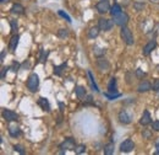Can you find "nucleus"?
<instances>
[{
	"label": "nucleus",
	"instance_id": "c756f323",
	"mask_svg": "<svg viewBox=\"0 0 159 155\" xmlns=\"http://www.w3.org/2000/svg\"><path fill=\"white\" fill-rule=\"evenodd\" d=\"M105 97H108L109 100H114V99H118L120 97V94H114V95H109V94H104Z\"/></svg>",
	"mask_w": 159,
	"mask_h": 155
},
{
	"label": "nucleus",
	"instance_id": "58836bf2",
	"mask_svg": "<svg viewBox=\"0 0 159 155\" xmlns=\"http://www.w3.org/2000/svg\"><path fill=\"white\" fill-rule=\"evenodd\" d=\"M1 2H5V0H1Z\"/></svg>",
	"mask_w": 159,
	"mask_h": 155
},
{
	"label": "nucleus",
	"instance_id": "5701e85b",
	"mask_svg": "<svg viewBox=\"0 0 159 155\" xmlns=\"http://www.w3.org/2000/svg\"><path fill=\"white\" fill-rule=\"evenodd\" d=\"M75 152H76V154H82V153H84V152H86V145H84V144L77 145V147L75 148Z\"/></svg>",
	"mask_w": 159,
	"mask_h": 155
},
{
	"label": "nucleus",
	"instance_id": "9d476101",
	"mask_svg": "<svg viewBox=\"0 0 159 155\" xmlns=\"http://www.w3.org/2000/svg\"><path fill=\"white\" fill-rule=\"evenodd\" d=\"M151 88H152V85H151V83H149L148 80H142V81L138 84L137 90H138V92H147V91L151 90Z\"/></svg>",
	"mask_w": 159,
	"mask_h": 155
},
{
	"label": "nucleus",
	"instance_id": "4468645a",
	"mask_svg": "<svg viewBox=\"0 0 159 155\" xmlns=\"http://www.w3.org/2000/svg\"><path fill=\"white\" fill-rule=\"evenodd\" d=\"M38 105L42 107L43 111H47V112L50 111V104H49V101H48L45 97H41V99L38 100Z\"/></svg>",
	"mask_w": 159,
	"mask_h": 155
},
{
	"label": "nucleus",
	"instance_id": "473e14b6",
	"mask_svg": "<svg viewBox=\"0 0 159 155\" xmlns=\"http://www.w3.org/2000/svg\"><path fill=\"white\" fill-rule=\"evenodd\" d=\"M152 127H153V129H154V131L159 132V121H156V122H153Z\"/></svg>",
	"mask_w": 159,
	"mask_h": 155
},
{
	"label": "nucleus",
	"instance_id": "f3484780",
	"mask_svg": "<svg viewBox=\"0 0 159 155\" xmlns=\"http://www.w3.org/2000/svg\"><path fill=\"white\" fill-rule=\"evenodd\" d=\"M88 78H89V81H91V85H92V88H93V90L95 91V92H99V89H98V86H97V84H95V81H94V76H93V74L88 70Z\"/></svg>",
	"mask_w": 159,
	"mask_h": 155
},
{
	"label": "nucleus",
	"instance_id": "bb28decb",
	"mask_svg": "<svg viewBox=\"0 0 159 155\" xmlns=\"http://www.w3.org/2000/svg\"><path fill=\"white\" fill-rule=\"evenodd\" d=\"M58 12H59V15H60L61 17L66 18V21H68V22H71V17H70V16H69V15H68V14H66L65 11H63V10H59Z\"/></svg>",
	"mask_w": 159,
	"mask_h": 155
},
{
	"label": "nucleus",
	"instance_id": "0eeeda50",
	"mask_svg": "<svg viewBox=\"0 0 159 155\" xmlns=\"http://www.w3.org/2000/svg\"><path fill=\"white\" fill-rule=\"evenodd\" d=\"M95 9L99 14H105L108 11H110V6H109V2L108 0H102L99 1L97 5H95Z\"/></svg>",
	"mask_w": 159,
	"mask_h": 155
},
{
	"label": "nucleus",
	"instance_id": "f03ea898",
	"mask_svg": "<svg viewBox=\"0 0 159 155\" xmlns=\"http://www.w3.org/2000/svg\"><path fill=\"white\" fill-rule=\"evenodd\" d=\"M120 35H121V38H122V41H124V42H125L127 46H132V44L135 43L134 35H132V32L130 31V28H127L126 26H122V27H121Z\"/></svg>",
	"mask_w": 159,
	"mask_h": 155
},
{
	"label": "nucleus",
	"instance_id": "cd10ccee",
	"mask_svg": "<svg viewBox=\"0 0 159 155\" xmlns=\"http://www.w3.org/2000/svg\"><path fill=\"white\" fill-rule=\"evenodd\" d=\"M68 30H64V28H61V30H59V32H58V36L60 37V38H65V37H68Z\"/></svg>",
	"mask_w": 159,
	"mask_h": 155
},
{
	"label": "nucleus",
	"instance_id": "9b49d317",
	"mask_svg": "<svg viewBox=\"0 0 159 155\" xmlns=\"http://www.w3.org/2000/svg\"><path fill=\"white\" fill-rule=\"evenodd\" d=\"M119 121H120V123H122V124H129V123L131 122V116H130L126 111H121V112L119 113Z\"/></svg>",
	"mask_w": 159,
	"mask_h": 155
},
{
	"label": "nucleus",
	"instance_id": "dca6fc26",
	"mask_svg": "<svg viewBox=\"0 0 159 155\" xmlns=\"http://www.w3.org/2000/svg\"><path fill=\"white\" fill-rule=\"evenodd\" d=\"M10 11H11L12 14H22V12L25 11V9H23V6L20 5V4H14Z\"/></svg>",
	"mask_w": 159,
	"mask_h": 155
},
{
	"label": "nucleus",
	"instance_id": "1a4fd4ad",
	"mask_svg": "<svg viewBox=\"0 0 159 155\" xmlns=\"http://www.w3.org/2000/svg\"><path fill=\"white\" fill-rule=\"evenodd\" d=\"M18 41H20V36L15 35V36L11 37V39H10V42H9V51H10L11 53H14V52L16 51L17 44H18Z\"/></svg>",
	"mask_w": 159,
	"mask_h": 155
},
{
	"label": "nucleus",
	"instance_id": "39448f33",
	"mask_svg": "<svg viewBox=\"0 0 159 155\" xmlns=\"http://www.w3.org/2000/svg\"><path fill=\"white\" fill-rule=\"evenodd\" d=\"M134 148H135L134 142H132L131 139H126V141H124V142L121 143V145H120V152H121V153H130V152L134 150Z\"/></svg>",
	"mask_w": 159,
	"mask_h": 155
},
{
	"label": "nucleus",
	"instance_id": "b1692460",
	"mask_svg": "<svg viewBox=\"0 0 159 155\" xmlns=\"http://www.w3.org/2000/svg\"><path fill=\"white\" fill-rule=\"evenodd\" d=\"M10 26H11V32L15 33L17 31V22H16V20H10Z\"/></svg>",
	"mask_w": 159,
	"mask_h": 155
},
{
	"label": "nucleus",
	"instance_id": "7c9ffc66",
	"mask_svg": "<svg viewBox=\"0 0 159 155\" xmlns=\"http://www.w3.org/2000/svg\"><path fill=\"white\" fill-rule=\"evenodd\" d=\"M14 149H15V150H17L20 154H25V150H23V148H22L21 145H18V144L14 145Z\"/></svg>",
	"mask_w": 159,
	"mask_h": 155
},
{
	"label": "nucleus",
	"instance_id": "4c0bfd02",
	"mask_svg": "<svg viewBox=\"0 0 159 155\" xmlns=\"http://www.w3.org/2000/svg\"><path fill=\"white\" fill-rule=\"evenodd\" d=\"M152 2H159V0H151Z\"/></svg>",
	"mask_w": 159,
	"mask_h": 155
},
{
	"label": "nucleus",
	"instance_id": "2eb2a0df",
	"mask_svg": "<svg viewBox=\"0 0 159 155\" xmlns=\"http://www.w3.org/2000/svg\"><path fill=\"white\" fill-rule=\"evenodd\" d=\"M110 15L113 16V17H115V16H118L119 14H121L122 12V10H121V6L119 5V4H114L111 7H110Z\"/></svg>",
	"mask_w": 159,
	"mask_h": 155
},
{
	"label": "nucleus",
	"instance_id": "2f4dec72",
	"mask_svg": "<svg viewBox=\"0 0 159 155\" xmlns=\"http://www.w3.org/2000/svg\"><path fill=\"white\" fill-rule=\"evenodd\" d=\"M153 90H156V91L159 90V79L154 80V83H153Z\"/></svg>",
	"mask_w": 159,
	"mask_h": 155
},
{
	"label": "nucleus",
	"instance_id": "6ab92c4d",
	"mask_svg": "<svg viewBox=\"0 0 159 155\" xmlns=\"http://www.w3.org/2000/svg\"><path fill=\"white\" fill-rule=\"evenodd\" d=\"M114 143H109V144H107L105 147H104V154L105 155H111L114 153Z\"/></svg>",
	"mask_w": 159,
	"mask_h": 155
},
{
	"label": "nucleus",
	"instance_id": "6e6552de",
	"mask_svg": "<svg viewBox=\"0 0 159 155\" xmlns=\"http://www.w3.org/2000/svg\"><path fill=\"white\" fill-rule=\"evenodd\" d=\"M60 148L66 149V150H75V148H76L75 147V141L72 138H68V139H65L64 143L60 144Z\"/></svg>",
	"mask_w": 159,
	"mask_h": 155
},
{
	"label": "nucleus",
	"instance_id": "c9c22d12",
	"mask_svg": "<svg viewBox=\"0 0 159 155\" xmlns=\"http://www.w3.org/2000/svg\"><path fill=\"white\" fill-rule=\"evenodd\" d=\"M4 57H5V52H2V53H1V60L4 59Z\"/></svg>",
	"mask_w": 159,
	"mask_h": 155
},
{
	"label": "nucleus",
	"instance_id": "a211bd4d",
	"mask_svg": "<svg viewBox=\"0 0 159 155\" xmlns=\"http://www.w3.org/2000/svg\"><path fill=\"white\" fill-rule=\"evenodd\" d=\"M9 133H10L11 137L16 138V137H18V136L21 134V131H20L18 127H10V128H9Z\"/></svg>",
	"mask_w": 159,
	"mask_h": 155
},
{
	"label": "nucleus",
	"instance_id": "aec40b11",
	"mask_svg": "<svg viewBox=\"0 0 159 155\" xmlns=\"http://www.w3.org/2000/svg\"><path fill=\"white\" fill-rule=\"evenodd\" d=\"M98 35H99V27H92L88 31V37L89 38H95Z\"/></svg>",
	"mask_w": 159,
	"mask_h": 155
},
{
	"label": "nucleus",
	"instance_id": "a878e982",
	"mask_svg": "<svg viewBox=\"0 0 159 155\" xmlns=\"http://www.w3.org/2000/svg\"><path fill=\"white\" fill-rule=\"evenodd\" d=\"M66 67V64L64 63V64H61L60 67H55L54 68V74H56V75H61V69H64Z\"/></svg>",
	"mask_w": 159,
	"mask_h": 155
},
{
	"label": "nucleus",
	"instance_id": "4be33fe9",
	"mask_svg": "<svg viewBox=\"0 0 159 155\" xmlns=\"http://www.w3.org/2000/svg\"><path fill=\"white\" fill-rule=\"evenodd\" d=\"M76 94L79 96V99H83L86 96V90L82 88V86H77L76 88Z\"/></svg>",
	"mask_w": 159,
	"mask_h": 155
},
{
	"label": "nucleus",
	"instance_id": "c85d7f7f",
	"mask_svg": "<svg viewBox=\"0 0 159 155\" xmlns=\"http://www.w3.org/2000/svg\"><path fill=\"white\" fill-rule=\"evenodd\" d=\"M134 7L136 9V11H141L143 7H145V4H140V2H135L134 4Z\"/></svg>",
	"mask_w": 159,
	"mask_h": 155
},
{
	"label": "nucleus",
	"instance_id": "f8f14e48",
	"mask_svg": "<svg viewBox=\"0 0 159 155\" xmlns=\"http://www.w3.org/2000/svg\"><path fill=\"white\" fill-rule=\"evenodd\" d=\"M152 122V118H151V115H149V112L146 110V111H143V113H142V116H141V120H140V123L142 124V126H147V124H149Z\"/></svg>",
	"mask_w": 159,
	"mask_h": 155
},
{
	"label": "nucleus",
	"instance_id": "f257e3e1",
	"mask_svg": "<svg viewBox=\"0 0 159 155\" xmlns=\"http://www.w3.org/2000/svg\"><path fill=\"white\" fill-rule=\"evenodd\" d=\"M26 85H27V88H28L29 91H32V92L37 91V90H38V86H39V76H38L36 73H32V74L28 76Z\"/></svg>",
	"mask_w": 159,
	"mask_h": 155
},
{
	"label": "nucleus",
	"instance_id": "e433bc0d",
	"mask_svg": "<svg viewBox=\"0 0 159 155\" xmlns=\"http://www.w3.org/2000/svg\"><path fill=\"white\" fill-rule=\"evenodd\" d=\"M157 154H159V143H157Z\"/></svg>",
	"mask_w": 159,
	"mask_h": 155
},
{
	"label": "nucleus",
	"instance_id": "20e7f679",
	"mask_svg": "<svg viewBox=\"0 0 159 155\" xmlns=\"http://www.w3.org/2000/svg\"><path fill=\"white\" fill-rule=\"evenodd\" d=\"M127 21H129V16H127L126 12H121V14H119L118 16L114 17V22H115L118 26H120V27L126 26Z\"/></svg>",
	"mask_w": 159,
	"mask_h": 155
},
{
	"label": "nucleus",
	"instance_id": "412c9836",
	"mask_svg": "<svg viewBox=\"0 0 159 155\" xmlns=\"http://www.w3.org/2000/svg\"><path fill=\"white\" fill-rule=\"evenodd\" d=\"M108 89L110 92H114L115 89H116V79L115 78H111L110 81H109V85H108Z\"/></svg>",
	"mask_w": 159,
	"mask_h": 155
},
{
	"label": "nucleus",
	"instance_id": "393cba45",
	"mask_svg": "<svg viewBox=\"0 0 159 155\" xmlns=\"http://www.w3.org/2000/svg\"><path fill=\"white\" fill-rule=\"evenodd\" d=\"M104 53H105V49H102V48H98V47L94 48V54L97 57H102V55H104Z\"/></svg>",
	"mask_w": 159,
	"mask_h": 155
},
{
	"label": "nucleus",
	"instance_id": "72a5a7b5",
	"mask_svg": "<svg viewBox=\"0 0 159 155\" xmlns=\"http://www.w3.org/2000/svg\"><path fill=\"white\" fill-rule=\"evenodd\" d=\"M136 74H137V76H138V78H142V76L145 75V74H143V70H142L141 68H138V69H137V71H136Z\"/></svg>",
	"mask_w": 159,
	"mask_h": 155
},
{
	"label": "nucleus",
	"instance_id": "f704fd0d",
	"mask_svg": "<svg viewBox=\"0 0 159 155\" xmlns=\"http://www.w3.org/2000/svg\"><path fill=\"white\" fill-rule=\"evenodd\" d=\"M142 134H143V137H146V138H149V137H151V133H149L148 131H143Z\"/></svg>",
	"mask_w": 159,
	"mask_h": 155
},
{
	"label": "nucleus",
	"instance_id": "423d86ee",
	"mask_svg": "<svg viewBox=\"0 0 159 155\" xmlns=\"http://www.w3.org/2000/svg\"><path fill=\"white\" fill-rule=\"evenodd\" d=\"M2 117L7 122H14V121H17L18 120V115L16 112L11 111V110H4L2 111Z\"/></svg>",
	"mask_w": 159,
	"mask_h": 155
},
{
	"label": "nucleus",
	"instance_id": "7ed1b4c3",
	"mask_svg": "<svg viewBox=\"0 0 159 155\" xmlns=\"http://www.w3.org/2000/svg\"><path fill=\"white\" fill-rule=\"evenodd\" d=\"M114 25V21L108 20V18H100L98 21V27L100 31H109Z\"/></svg>",
	"mask_w": 159,
	"mask_h": 155
},
{
	"label": "nucleus",
	"instance_id": "ddd939ff",
	"mask_svg": "<svg viewBox=\"0 0 159 155\" xmlns=\"http://www.w3.org/2000/svg\"><path fill=\"white\" fill-rule=\"evenodd\" d=\"M156 46H157V42L154 41V39H152V41H149L147 44H146V47L143 48V54L145 55H148L154 48H156Z\"/></svg>",
	"mask_w": 159,
	"mask_h": 155
}]
</instances>
